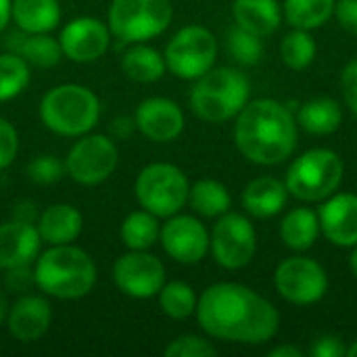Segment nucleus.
Returning <instances> with one entry per match:
<instances>
[{
    "label": "nucleus",
    "instance_id": "obj_1",
    "mask_svg": "<svg viewBox=\"0 0 357 357\" xmlns=\"http://www.w3.org/2000/svg\"><path fill=\"white\" fill-rule=\"evenodd\" d=\"M195 316L207 337L226 343L264 345L280 328L278 310L266 297L238 282L207 287L199 297Z\"/></svg>",
    "mask_w": 357,
    "mask_h": 357
},
{
    "label": "nucleus",
    "instance_id": "obj_2",
    "mask_svg": "<svg viewBox=\"0 0 357 357\" xmlns=\"http://www.w3.org/2000/svg\"><path fill=\"white\" fill-rule=\"evenodd\" d=\"M297 136L295 115L274 98L249 100L234 117V144L255 165L272 167L287 161L297 149Z\"/></svg>",
    "mask_w": 357,
    "mask_h": 357
},
{
    "label": "nucleus",
    "instance_id": "obj_3",
    "mask_svg": "<svg viewBox=\"0 0 357 357\" xmlns=\"http://www.w3.org/2000/svg\"><path fill=\"white\" fill-rule=\"evenodd\" d=\"M96 264L84 249L52 245L33 261V284L46 295L63 301L86 297L96 284Z\"/></svg>",
    "mask_w": 357,
    "mask_h": 357
},
{
    "label": "nucleus",
    "instance_id": "obj_4",
    "mask_svg": "<svg viewBox=\"0 0 357 357\" xmlns=\"http://www.w3.org/2000/svg\"><path fill=\"white\" fill-rule=\"evenodd\" d=\"M251 100L249 77L234 67H211L190 90L192 113L207 123H226L234 119Z\"/></svg>",
    "mask_w": 357,
    "mask_h": 357
},
{
    "label": "nucleus",
    "instance_id": "obj_5",
    "mask_svg": "<svg viewBox=\"0 0 357 357\" xmlns=\"http://www.w3.org/2000/svg\"><path fill=\"white\" fill-rule=\"evenodd\" d=\"M100 119L98 96L82 84H59L40 100V121L63 138H79L96 128Z\"/></svg>",
    "mask_w": 357,
    "mask_h": 357
},
{
    "label": "nucleus",
    "instance_id": "obj_6",
    "mask_svg": "<svg viewBox=\"0 0 357 357\" xmlns=\"http://www.w3.org/2000/svg\"><path fill=\"white\" fill-rule=\"evenodd\" d=\"M345 176V163L333 149H310L301 153L287 172L289 195L303 203H322L335 195Z\"/></svg>",
    "mask_w": 357,
    "mask_h": 357
},
{
    "label": "nucleus",
    "instance_id": "obj_7",
    "mask_svg": "<svg viewBox=\"0 0 357 357\" xmlns=\"http://www.w3.org/2000/svg\"><path fill=\"white\" fill-rule=\"evenodd\" d=\"M190 182L186 174L165 161L149 163L140 169L134 182V195L138 205L157 218H172L188 203Z\"/></svg>",
    "mask_w": 357,
    "mask_h": 357
},
{
    "label": "nucleus",
    "instance_id": "obj_8",
    "mask_svg": "<svg viewBox=\"0 0 357 357\" xmlns=\"http://www.w3.org/2000/svg\"><path fill=\"white\" fill-rule=\"evenodd\" d=\"M174 19L169 0H113L107 13L111 33L126 42H146L161 36Z\"/></svg>",
    "mask_w": 357,
    "mask_h": 357
},
{
    "label": "nucleus",
    "instance_id": "obj_9",
    "mask_svg": "<svg viewBox=\"0 0 357 357\" xmlns=\"http://www.w3.org/2000/svg\"><path fill=\"white\" fill-rule=\"evenodd\" d=\"M167 71L180 79L195 82L218 61V38L203 25H186L178 29L165 46Z\"/></svg>",
    "mask_w": 357,
    "mask_h": 357
},
{
    "label": "nucleus",
    "instance_id": "obj_10",
    "mask_svg": "<svg viewBox=\"0 0 357 357\" xmlns=\"http://www.w3.org/2000/svg\"><path fill=\"white\" fill-rule=\"evenodd\" d=\"M119 163V151L111 136L84 134L69 149L65 174L79 186H98L107 182Z\"/></svg>",
    "mask_w": 357,
    "mask_h": 357
},
{
    "label": "nucleus",
    "instance_id": "obj_11",
    "mask_svg": "<svg viewBox=\"0 0 357 357\" xmlns=\"http://www.w3.org/2000/svg\"><path fill=\"white\" fill-rule=\"evenodd\" d=\"M209 251L224 270L247 268L257 253V232L251 220L236 211H226L213 224Z\"/></svg>",
    "mask_w": 357,
    "mask_h": 357
},
{
    "label": "nucleus",
    "instance_id": "obj_12",
    "mask_svg": "<svg viewBox=\"0 0 357 357\" xmlns=\"http://www.w3.org/2000/svg\"><path fill=\"white\" fill-rule=\"evenodd\" d=\"M274 287L278 295L293 305H314L328 293V274L320 261L305 255H293L278 264Z\"/></svg>",
    "mask_w": 357,
    "mask_h": 357
},
{
    "label": "nucleus",
    "instance_id": "obj_13",
    "mask_svg": "<svg viewBox=\"0 0 357 357\" xmlns=\"http://www.w3.org/2000/svg\"><path fill=\"white\" fill-rule=\"evenodd\" d=\"M113 282L130 299H153L167 282L165 266L149 251H128L113 266Z\"/></svg>",
    "mask_w": 357,
    "mask_h": 357
},
{
    "label": "nucleus",
    "instance_id": "obj_14",
    "mask_svg": "<svg viewBox=\"0 0 357 357\" xmlns=\"http://www.w3.org/2000/svg\"><path fill=\"white\" fill-rule=\"evenodd\" d=\"M159 243L174 261L195 266L209 253V230L195 215L176 213L161 226Z\"/></svg>",
    "mask_w": 357,
    "mask_h": 357
},
{
    "label": "nucleus",
    "instance_id": "obj_15",
    "mask_svg": "<svg viewBox=\"0 0 357 357\" xmlns=\"http://www.w3.org/2000/svg\"><path fill=\"white\" fill-rule=\"evenodd\" d=\"M111 29L96 17H75L71 19L59 36L63 56L73 63H94L111 46Z\"/></svg>",
    "mask_w": 357,
    "mask_h": 357
},
{
    "label": "nucleus",
    "instance_id": "obj_16",
    "mask_svg": "<svg viewBox=\"0 0 357 357\" xmlns=\"http://www.w3.org/2000/svg\"><path fill=\"white\" fill-rule=\"evenodd\" d=\"M134 121L136 130L144 138L161 144L176 140L186 126L184 111L180 109V105L165 96L144 98L134 111Z\"/></svg>",
    "mask_w": 357,
    "mask_h": 357
},
{
    "label": "nucleus",
    "instance_id": "obj_17",
    "mask_svg": "<svg viewBox=\"0 0 357 357\" xmlns=\"http://www.w3.org/2000/svg\"><path fill=\"white\" fill-rule=\"evenodd\" d=\"M320 232L326 241L341 249H354L357 245V195L335 192L322 201L318 209Z\"/></svg>",
    "mask_w": 357,
    "mask_h": 357
},
{
    "label": "nucleus",
    "instance_id": "obj_18",
    "mask_svg": "<svg viewBox=\"0 0 357 357\" xmlns=\"http://www.w3.org/2000/svg\"><path fill=\"white\" fill-rule=\"evenodd\" d=\"M52 322V307L46 297L21 295L13 305H8L6 326L10 337L21 343H33L42 339Z\"/></svg>",
    "mask_w": 357,
    "mask_h": 357
},
{
    "label": "nucleus",
    "instance_id": "obj_19",
    "mask_svg": "<svg viewBox=\"0 0 357 357\" xmlns=\"http://www.w3.org/2000/svg\"><path fill=\"white\" fill-rule=\"evenodd\" d=\"M42 238L36 224L10 220L0 224V270L31 266L40 255Z\"/></svg>",
    "mask_w": 357,
    "mask_h": 357
},
{
    "label": "nucleus",
    "instance_id": "obj_20",
    "mask_svg": "<svg viewBox=\"0 0 357 357\" xmlns=\"http://www.w3.org/2000/svg\"><path fill=\"white\" fill-rule=\"evenodd\" d=\"M38 234L46 245H71L84 232V215L69 203H54L38 215Z\"/></svg>",
    "mask_w": 357,
    "mask_h": 357
},
{
    "label": "nucleus",
    "instance_id": "obj_21",
    "mask_svg": "<svg viewBox=\"0 0 357 357\" xmlns=\"http://www.w3.org/2000/svg\"><path fill=\"white\" fill-rule=\"evenodd\" d=\"M289 197V188L282 180L274 176H259L245 186L241 201L251 218L268 220L278 215L287 207Z\"/></svg>",
    "mask_w": 357,
    "mask_h": 357
},
{
    "label": "nucleus",
    "instance_id": "obj_22",
    "mask_svg": "<svg viewBox=\"0 0 357 357\" xmlns=\"http://www.w3.org/2000/svg\"><path fill=\"white\" fill-rule=\"evenodd\" d=\"M232 17L238 27L268 38L282 23V4L278 0H234Z\"/></svg>",
    "mask_w": 357,
    "mask_h": 357
},
{
    "label": "nucleus",
    "instance_id": "obj_23",
    "mask_svg": "<svg viewBox=\"0 0 357 357\" xmlns=\"http://www.w3.org/2000/svg\"><path fill=\"white\" fill-rule=\"evenodd\" d=\"M297 126L312 136H331L343 123V107L331 96L305 100L297 111Z\"/></svg>",
    "mask_w": 357,
    "mask_h": 357
},
{
    "label": "nucleus",
    "instance_id": "obj_24",
    "mask_svg": "<svg viewBox=\"0 0 357 357\" xmlns=\"http://www.w3.org/2000/svg\"><path fill=\"white\" fill-rule=\"evenodd\" d=\"M280 241L284 243L287 249L295 253H305L310 251L316 241L320 238V220L318 211L310 207H295L291 209L282 222H280Z\"/></svg>",
    "mask_w": 357,
    "mask_h": 357
},
{
    "label": "nucleus",
    "instance_id": "obj_25",
    "mask_svg": "<svg viewBox=\"0 0 357 357\" xmlns=\"http://www.w3.org/2000/svg\"><path fill=\"white\" fill-rule=\"evenodd\" d=\"M6 46L10 52L19 54L29 65L40 69L54 67L63 59L59 38H52L50 33H25L19 29V33H13L8 38Z\"/></svg>",
    "mask_w": 357,
    "mask_h": 357
},
{
    "label": "nucleus",
    "instance_id": "obj_26",
    "mask_svg": "<svg viewBox=\"0 0 357 357\" xmlns=\"http://www.w3.org/2000/svg\"><path fill=\"white\" fill-rule=\"evenodd\" d=\"M59 0H13V21L25 33H50L61 23Z\"/></svg>",
    "mask_w": 357,
    "mask_h": 357
},
{
    "label": "nucleus",
    "instance_id": "obj_27",
    "mask_svg": "<svg viewBox=\"0 0 357 357\" xmlns=\"http://www.w3.org/2000/svg\"><path fill=\"white\" fill-rule=\"evenodd\" d=\"M121 69L126 77L136 84H153L165 75L167 65H165V56L157 48L144 42H136L132 44V48L126 50L121 59Z\"/></svg>",
    "mask_w": 357,
    "mask_h": 357
},
{
    "label": "nucleus",
    "instance_id": "obj_28",
    "mask_svg": "<svg viewBox=\"0 0 357 357\" xmlns=\"http://www.w3.org/2000/svg\"><path fill=\"white\" fill-rule=\"evenodd\" d=\"M188 205L201 218H215L218 220L220 215H224L226 211H230L232 197H230L228 186L222 184L220 180L203 178V180H197L190 186Z\"/></svg>",
    "mask_w": 357,
    "mask_h": 357
},
{
    "label": "nucleus",
    "instance_id": "obj_29",
    "mask_svg": "<svg viewBox=\"0 0 357 357\" xmlns=\"http://www.w3.org/2000/svg\"><path fill=\"white\" fill-rule=\"evenodd\" d=\"M159 218L146 209L128 213L119 228V236L130 251H149L155 243H159Z\"/></svg>",
    "mask_w": 357,
    "mask_h": 357
},
{
    "label": "nucleus",
    "instance_id": "obj_30",
    "mask_svg": "<svg viewBox=\"0 0 357 357\" xmlns=\"http://www.w3.org/2000/svg\"><path fill=\"white\" fill-rule=\"evenodd\" d=\"M335 2L337 0H284L282 19H287L291 27L314 31L333 17Z\"/></svg>",
    "mask_w": 357,
    "mask_h": 357
},
{
    "label": "nucleus",
    "instance_id": "obj_31",
    "mask_svg": "<svg viewBox=\"0 0 357 357\" xmlns=\"http://www.w3.org/2000/svg\"><path fill=\"white\" fill-rule=\"evenodd\" d=\"M31 82V65L15 52L0 54V102H8L25 92Z\"/></svg>",
    "mask_w": 357,
    "mask_h": 357
},
{
    "label": "nucleus",
    "instance_id": "obj_32",
    "mask_svg": "<svg viewBox=\"0 0 357 357\" xmlns=\"http://www.w3.org/2000/svg\"><path fill=\"white\" fill-rule=\"evenodd\" d=\"M316 54H318V46L312 31L307 29L293 27L280 42V59L293 71L307 69L316 61Z\"/></svg>",
    "mask_w": 357,
    "mask_h": 357
},
{
    "label": "nucleus",
    "instance_id": "obj_33",
    "mask_svg": "<svg viewBox=\"0 0 357 357\" xmlns=\"http://www.w3.org/2000/svg\"><path fill=\"white\" fill-rule=\"evenodd\" d=\"M157 297H159L161 312L172 320H186L197 312L199 297H197L195 289L184 280L165 282Z\"/></svg>",
    "mask_w": 357,
    "mask_h": 357
},
{
    "label": "nucleus",
    "instance_id": "obj_34",
    "mask_svg": "<svg viewBox=\"0 0 357 357\" xmlns=\"http://www.w3.org/2000/svg\"><path fill=\"white\" fill-rule=\"evenodd\" d=\"M228 50L236 63L253 67L264 59V42L259 36L234 25L228 33Z\"/></svg>",
    "mask_w": 357,
    "mask_h": 357
},
{
    "label": "nucleus",
    "instance_id": "obj_35",
    "mask_svg": "<svg viewBox=\"0 0 357 357\" xmlns=\"http://www.w3.org/2000/svg\"><path fill=\"white\" fill-rule=\"evenodd\" d=\"M65 176V161L54 155H38L27 163V178L36 184H56Z\"/></svg>",
    "mask_w": 357,
    "mask_h": 357
},
{
    "label": "nucleus",
    "instance_id": "obj_36",
    "mask_svg": "<svg viewBox=\"0 0 357 357\" xmlns=\"http://www.w3.org/2000/svg\"><path fill=\"white\" fill-rule=\"evenodd\" d=\"M165 357H213L218 356V349L211 341L199 335H182L174 339L165 349Z\"/></svg>",
    "mask_w": 357,
    "mask_h": 357
},
{
    "label": "nucleus",
    "instance_id": "obj_37",
    "mask_svg": "<svg viewBox=\"0 0 357 357\" xmlns=\"http://www.w3.org/2000/svg\"><path fill=\"white\" fill-rule=\"evenodd\" d=\"M19 153V134L15 126L0 117V169H6Z\"/></svg>",
    "mask_w": 357,
    "mask_h": 357
},
{
    "label": "nucleus",
    "instance_id": "obj_38",
    "mask_svg": "<svg viewBox=\"0 0 357 357\" xmlns=\"http://www.w3.org/2000/svg\"><path fill=\"white\" fill-rule=\"evenodd\" d=\"M341 92L349 111L357 115V59H351L341 71Z\"/></svg>",
    "mask_w": 357,
    "mask_h": 357
},
{
    "label": "nucleus",
    "instance_id": "obj_39",
    "mask_svg": "<svg viewBox=\"0 0 357 357\" xmlns=\"http://www.w3.org/2000/svg\"><path fill=\"white\" fill-rule=\"evenodd\" d=\"M333 17L347 33L357 36V0H337Z\"/></svg>",
    "mask_w": 357,
    "mask_h": 357
},
{
    "label": "nucleus",
    "instance_id": "obj_40",
    "mask_svg": "<svg viewBox=\"0 0 357 357\" xmlns=\"http://www.w3.org/2000/svg\"><path fill=\"white\" fill-rule=\"evenodd\" d=\"M314 357H347V345L335 335H322L312 347Z\"/></svg>",
    "mask_w": 357,
    "mask_h": 357
},
{
    "label": "nucleus",
    "instance_id": "obj_41",
    "mask_svg": "<svg viewBox=\"0 0 357 357\" xmlns=\"http://www.w3.org/2000/svg\"><path fill=\"white\" fill-rule=\"evenodd\" d=\"M6 284L10 291H25L29 282H33V272L29 274V266H23V268H13V270H6Z\"/></svg>",
    "mask_w": 357,
    "mask_h": 357
},
{
    "label": "nucleus",
    "instance_id": "obj_42",
    "mask_svg": "<svg viewBox=\"0 0 357 357\" xmlns=\"http://www.w3.org/2000/svg\"><path fill=\"white\" fill-rule=\"evenodd\" d=\"M136 130V121L134 117H128V115H121V117H115L111 121V134H113V140H126L132 136V132Z\"/></svg>",
    "mask_w": 357,
    "mask_h": 357
},
{
    "label": "nucleus",
    "instance_id": "obj_43",
    "mask_svg": "<svg viewBox=\"0 0 357 357\" xmlns=\"http://www.w3.org/2000/svg\"><path fill=\"white\" fill-rule=\"evenodd\" d=\"M15 220L33 224V222L38 220V209H36V205L29 203V201H23V203L15 205Z\"/></svg>",
    "mask_w": 357,
    "mask_h": 357
},
{
    "label": "nucleus",
    "instance_id": "obj_44",
    "mask_svg": "<svg viewBox=\"0 0 357 357\" xmlns=\"http://www.w3.org/2000/svg\"><path fill=\"white\" fill-rule=\"evenodd\" d=\"M305 351L295 345H278L268 351V357H303Z\"/></svg>",
    "mask_w": 357,
    "mask_h": 357
},
{
    "label": "nucleus",
    "instance_id": "obj_45",
    "mask_svg": "<svg viewBox=\"0 0 357 357\" xmlns=\"http://www.w3.org/2000/svg\"><path fill=\"white\" fill-rule=\"evenodd\" d=\"M10 15H13V0H0V33L13 21Z\"/></svg>",
    "mask_w": 357,
    "mask_h": 357
},
{
    "label": "nucleus",
    "instance_id": "obj_46",
    "mask_svg": "<svg viewBox=\"0 0 357 357\" xmlns=\"http://www.w3.org/2000/svg\"><path fill=\"white\" fill-rule=\"evenodd\" d=\"M6 316H8V301L4 291H0V326L6 324Z\"/></svg>",
    "mask_w": 357,
    "mask_h": 357
},
{
    "label": "nucleus",
    "instance_id": "obj_47",
    "mask_svg": "<svg viewBox=\"0 0 357 357\" xmlns=\"http://www.w3.org/2000/svg\"><path fill=\"white\" fill-rule=\"evenodd\" d=\"M349 268H351V274L356 276V280H357V245L354 247V251H351V257H349Z\"/></svg>",
    "mask_w": 357,
    "mask_h": 357
},
{
    "label": "nucleus",
    "instance_id": "obj_48",
    "mask_svg": "<svg viewBox=\"0 0 357 357\" xmlns=\"http://www.w3.org/2000/svg\"><path fill=\"white\" fill-rule=\"evenodd\" d=\"M347 357H357V339L347 347Z\"/></svg>",
    "mask_w": 357,
    "mask_h": 357
}]
</instances>
